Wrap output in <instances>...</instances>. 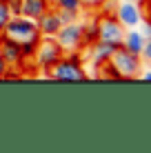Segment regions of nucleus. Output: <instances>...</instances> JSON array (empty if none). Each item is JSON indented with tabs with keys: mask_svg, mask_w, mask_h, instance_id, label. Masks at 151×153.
<instances>
[{
	"mask_svg": "<svg viewBox=\"0 0 151 153\" xmlns=\"http://www.w3.org/2000/svg\"><path fill=\"white\" fill-rule=\"evenodd\" d=\"M89 49V60H91V65L96 67H100V65H105V62L111 60V56H113V51L118 49V45H111V42H105V40H96L93 45L87 47Z\"/></svg>",
	"mask_w": 151,
	"mask_h": 153,
	"instance_id": "nucleus-8",
	"label": "nucleus"
},
{
	"mask_svg": "<svg viewBox=\"0 0 151 153\" xmlns=\"http://www.w3.org/2000/svg\"><path fill=\"white\" fill-rule=\"evenodd\" d=\"M0 56L9 62V67H18L25 62L22 51H20V42L7 38V36H0Z\"/></svg>",
	"mask_w": 151,
	"mask_h": 153,
	"instance_id": "nucleus-10",
	"label": "nucleus"
},
{
	"mask_svg": "<svg viewBox=\"0 0 151 153\" xmlns=\"http://www.w3.org/2000/svg\"><path fill=\"white\" fill-rule=\"evenodd\" d=\"M96 76H98V78H109V80H122L120 73H118V69L111 65V60L98 67V73H96Z\"/></svg>",
	"mask_w": 151,
	"mask_h": 153,
	"instance_id": "nucleus-14",
	"label": "nucleus"
},
{
	"mask_svg": "<svg viewBox=\"0 0 151 153\" xmlns=\"http://www.w3.org/2000/svg\"><path fill=\"white\" fill-rule=\"evenodd\" d=\"M113 13H116L118 22H120L124 29L140 27V22H142V9H140L138 2H131V0H122V2L113 9Z\"/></svg>",
	"mask_w": 151,
	"mask_h": 153,
	"instance_id": "nucleus-7",
	"label": "nucleus"
},
{
	"mask_svg": "<svg viewBox=\"0 0 151 153\" xmlns=\"http://www.w3.org/2000/svg\"><path fill=\"white\" fill-rule=\"evenodd\" d=\"M47 76L54 78V80H65V82H82L87 80V71L82 67V58L78 56V51L65 53L47 71Z\"/></svg>",
	"mask_w": 151,
	"mask_h": 153,
	"instance_id": "nucleus-1",
	"label": "nucleus"
},
{
	"mask_svg": "<svg viewBox=\"0 0 151 153\" xmlns=\"http://www.w3.org/2000/svg\"><path fill=\"white\" fill-rule=\"evenodd\" d=\"M142 29H140V33L144 36V38H151V18H142Z\"/></svg>",
	"mask_w": 151,
	"mask_h": 153,
	"instance_id": "nucleus-20",
	"label": "nucleus"
},
{
	"mask_svg": "<svg viewBox=\"0 0 151 153\" xmlns=\"http://www.w3.org/2000/svg\"><path fill=\"white\" fill-rule=\"evenodd\" d=\"M9 69H11V67H9V62L4 60L2 56H0V78H4V76H7V71H9Z\"/></svg>",
	"mask_w": 151,
	"mask_h": 153,
	"instance_id": "nucleus-21",
	"label": "nucleus"
},
{
	"mask_svg": "<svg viewBox=\"0 0 151 153\" xmlns=\"http://www.w3.org/2000/svg\"><path fill=\"white\" fill-rule=\"evenodd\" d=\"M58 16H60L62 25H67V22H76L80 13H76V11H65V9H58Z\"/></svg>",
	"mask_w": 151,
	"mask_h": 153,
	"instance_id": "nucleus-17",
	"label": "nucleus"
},
{
	"mask_svg": "<svg viewBox=\"0 0 151 153\" xmlns=\"http://www.w3.org/2000/svg\"><path fill=\"white\" fill-rule=\"evenodd\" d=\"M62 56H65V51H62V47L56 42V38H51V36H42L40 42H38V47H36V53H33L31 60H33V65L38 67V69H42L47 73Z\"/></svg>",
	"mask_w": 151,
	"mask_h": 153,
	"instance_id": "nucleus-2",
	"label": "nucleus"
},
{
	"mask_svg": "<svg viewBox=\"0 0 151 153\" xmlns=\"http://www.w3.org/2000/svg\"><path fill=\"white\" fill-rule=\"evenodd\" d=\"M9 18H11V11H9L7 2H4V0H0V36L4 33V27H7Z\"/></svg>",
	"mask_w": 151,
	"mask_h": 153,
	"instance_id": "nucleus-16",
	"label": "nucleus"
},
{
	"mask_svg": "<svg viewBox=\"0 0 151 153\" xmlns=\"http://www.w3.org/2000/svg\"><path fill=\"white\" fill-rule=\"evenodd\" d=\"M2 36H7L11 40H18V42H25V40H31V38H40V31H38V25H36L33 18H27V16L18 13V16L9 18Z\"/></svg>",
	"mask_w": 151,
	"mask_h": 153,
	"instance_id": "nucleus-4",
	"label": "nucleus"
},
{
	"mask_svg": "<svg viewBox=\"0 0 151 153\" xmlns=\"http://www.w3.org/2000/svg\"><path fill=\"white\" fill-rule=\"evenodd\" d=\"M98 40V20L93 18L89 22H82V45L89 47Z\"/></svg>",
	"mask_w": 151,
	"mask_h": 153,
	"instance_id": "nucleus-13",
	"label": "nucleus"
},
{
	"mask_svg": "<svg viewBox=\"0 0 151 153\" xmlns=\"http://www.w3.org/2000/svg\"><path fill=\"white\" fill-rule=\"evenodd\" d=\"M140 58H142L144 62H149V65H151V38L144 40V47H142V51H140Z\"/></svg>",
	"mask_w": 151,
	"mask_h": 153,
	"instance_id": "nucleus-18",
	"label": "nucleus"
},
{
	"mask_svg": "<svg viewBox=\"0 0 151 153\" xmlns=\"http://www.w3.org/2000/svg\"><path fill=\"white\" fill-rule=\"evenodd\" d=\"M131 2H140V0H131Z\"/></svg>",
	"mask_w": 151,
	"mask_h": 153,
	"instance_id": "nucleus-24",
	"label": "nucleus"
},
{
	"mask_svg": "<svg viewBox=\"0 0 151 153\" xmlns=\"http://www.w3.org/2000/svg\"><path fill=\"white\" fill-rule=\"evenodd\" d=\"M54 7L56 9H65V11H76L80 13L82 11V0H54Z\"/></svg>",
	"mask_w": 151,
	"mask_h": 153,
	"instance_id": "nucleus-15",
	"label": "nucleus"
},
{
	"mask_svg": "<svg viewBox=\"0 0 151 153\" xmlns=\"http://www.w3.org/2000/svg\"><path fill=\"white\" fill-rule=\"evenodd\" d=\"M98 40L111 42V45H122V36H124V27L118 22L116 13H102L98 16Z\"/></svg>",
	"mask_w": 151,
	"mask_h": 153,
	"instance_id": "nucleus-6",
	"label": "nucleus"
},
{
	"mask_svg": "<svg viewBox=\"0 0 151 153\" xmlns=\"http://www.w3.org/2000/svg\"><path fill=\"white\" fill-rule=\"evenodd\" d=\"M56 42L62 47L65 53H71V51H80L82 47V22H67L58 29V33L54 36Z\"/></svg>",
	"mask_w": 151,
	"mask_h": 153,
	"instance_id": "nucleus-5",
	"label": "nucleus"
},
{
	"mask_svg": "<svg viewBox=\"0 0 151 153\" xmlns=\"http://www.w3.org/2000/svg\"><path fill=\"white\" fill-rule=\"evenodd\" d=\"M111 65L118 69L122 80H133V78H138L140 71H142V58H140L138 53L127 51L120 45L116 51H113V56H111Z\"/></svg>",
	"mask_w": 151,
	"mask_h": 153,
	"instance_id": "nucleus-3",
	"label": "nucleus"
},
{
	"mask_svg": "<svg viewBox=\"0 0 151 153\" xmlns=\"http://www.w3.org/2000/svg\"><path fill=\"white\" fill-rule=\"evenodd\" d=\"M144 40H147V38L140 33V29H136V27L129 29V31L124 29L122 47H124L127 51H131V53H138V56H140V51H142V47H144Z\"/></svg>",
	"mask_w": 151,
	"mask_h": 153,
	"instance_id": "nucleus-11",
	"label": "nucleus"
},
{
	"mask_svg": "<svg viewBox=\"0 0 151 153\" xmlns=\"http://www.w3.org/2000/svg\"><path fill=\"white\" fill-rule=\"evenodd\" d=\"M138 78H142V80H149V82H151V69H149V71H140Z\"/></svg>",
	"mask_w": 151,
	"mask_h": 153,
	"instance_id": "nucleus-23",
	"label": "nucleus"
},
{
	"mask_svg": "<svg viewBox=\"0 0 151 153\" xmlns=\"http://www.w3.org/2000/svg\"><path fill=\"white\" fill-rule=\"evenodd\" d=\"M36 25H38L40 36H51V38H54V36L58 33V29L62 27V20H60V16H58V9L49 7L42 16H40V18H36Z\"/></svg>",
	"mask_w": 151,
	"mask_h": 153,
	"instance_id": "nucleus-9",
	"label": "nucleus"
},
{
	"mask_svg": "<svg viewBox=\"0 0 151 153\" xmlns=\"http://www.w3.org/2000/svg\"><path fill=\"white\" fill-rule=\"evenodd\" d=\"M4 2H7L11 16H18V13H20V4H22V0H4Z\"/></svg>",
	"mask_w": 151,
	"mask_h": 153,
	"instance_id": "nucleus-19",
	"label": "nucleus"
},
{
	"mask_svg": "<svg viewBox=\"0 0 151 153\" xmlns=\"http://www.w3.org/2000/svg\"><path fill=\"white\" fill-rule=\"evenodd\" d=\"M105 2H107V0H82L85 7H102Z\"/></svg>",
	"mask_w": 151,
	"mask_h": 153,
	"instance_id": "nucleus-22",
	"label": "nucleus"
},
{
	"mask_svg": "<svg viewBox=\"0 0 151 153\" xmlns=\"http://www.w3.org/2000/svg\"><path fill=\"white\" fill-rule=\"evenodd\" d=\"M49 7H51L49 0H22V4H20V13L36 20V18H40Z\"/></svg>",
	"mask_w": 151,
	"mask_h": 153,
	"instance_id": "nucleus-12",
	"label": "nucleus"
}]
</instances>
